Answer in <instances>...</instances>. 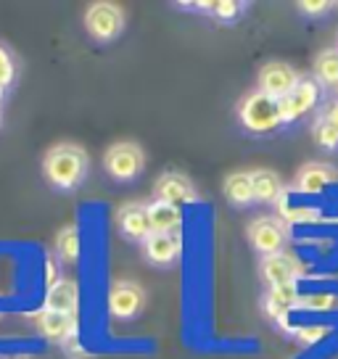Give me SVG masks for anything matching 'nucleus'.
Listing matches in <instances>:
<instances>
[{"label":"nucleus","instance_id":"13","mask_svg":"<svg viewBox=\"0 0 338 359\" xmlns=\"http://www.w3.org/2000/svg\"><path fill=\"white\" fill-rule=\"evenodd\" d=\"M46 309L77 317V309H79V285L77 283L69 280V278H61L58 283H53V285L48 288Z\"/></svg>","mask_w":338,"mask_h":359},{"label":"nucleus","instance_id":"23","mask_svg":"<svg viewBox=\"0 0 338 359\" xmlns=\"http://www.w3.org/2000/svg\"><path fill=\"white\" fill-rule=\"evenodd\" d=\"M312 133H315V140L320 148H325V151H336L338 148V124L330 122L325 114L315 122Z\"/></svg>","mask_w":338,"mask_h":359},{"label":"nucleus","instance_id":"19","mask_svg":"<svg viewBox=\"0 0 338 359\" xmlns=\"http://www.w3.org/2000/svg\"><path fill=\"white\" fill-rule=\"evenodd\" d=\"M225 198L233 206H248L254 201V177H251V172H233L225 180Z\"/></svg>","mask_w":338,"mask_h":359},{"label":"nucleus","instance_id":"14","mask_svg":"<svg viewBox=\"0 0 338 359\" xmlns=\"http://www.w3.org/2000/svg\"><path fill=\"white\" fill-rule=\"evenodd\" d=\"M336 180V172L325 164H320V161H312V164H306V167L299 169V175H296V191L299 193H309V196H315V193H323Z\"/></svg>","mask_w":338,"mask_h":359},{"label":"nucleus","instance_id":"17","mask_svg":"<svg viewBox=\"0 0 338 359\" xmlns=\"http://www.w3.org/2000/svg\"><path fill=\"white\" fill-rule=\"evenodd\" d=\"M296 304H299L296 285H278V288H270V293H267V314L278 323H285V317Z\"/></svg>","mask_w":338,"mask_h":359},{"label":"nucleus","instance_id":"28","mask_svg":"<svg viewBox=\"0 0 338 359\" xmlns=\"http://www.w3.org/2000/svg\"><path fill=\"white\" fill-rule=\"evenodd\" d=\"M0 106H3V90H0Z\"/></svg>","mask_w":338,"mask_h":359},{"label":"nucleus","instance_id":"25","mask_svg":"<svg viewBox=\"0 0 338 359\" xmlns=\"http://www.w3.org/2000/svg\"><path fill=\"white\" fill-rule=\"evenodd\" d=\"M333 8L327 0H302L299 3V11L306 13V16H323V13H327Z\"/></svg>","mask_w":338,"mask_h":359},{"label":"nucleus","instance_id":"21","mask_svg":"<svg viewBox=\"0 0 338 359\" xmlns=\"http://www.w3.org/2000/svg\"><path fill=\"white\" fill-rule=\"evenodd\" d=\"M315 79L320 88H338V48H327L315 58Z\"/></svg>","mask_w":338,"mask_h":359},{"label":"nucleus","instance_id":"6","mask_svg":"<svg viewBox=\"0 0 338 359\" xmlns=\"http://www.w3.org/2000/svg\"><path fill=\"white\" fill-rule=\"evenodd\" d=\"M320 103V85H317L315 77H302L299 85L285 95L280 101V116L283 124L296 122L302 119L304 114H309Z\"/></svg>","mask_w":338,"mask_h":359},{"label":"nucleus","instance_id":"1","mask_svg":"<svg viewBox=\"0 0 338 359\" xmlns=\"http://www.w3.org/2000/svg\"><path fill=\"white\" fill-rule=\"evenodd\" d=\"M90 158L82 146L58 143L43 156V177L53 191H77L88 177Z\"/></svg>","mask_w":338,"mask_h":359},{"label":"nucleus","instance_id":"11","mask_svg":"<svg viewBox=\"0 0 338 359\" xmlns=\"http://www.w3.org/2000/svg\"><path fill=\"white\" fill-rule=\"evenodd\" d=\"M156 201L172 203V206H185V203L198 201V191L191 182V177H185L180 172H164L154 185Z\"/></svg>","mask_w":338,"mask_h":359},{"label":"nucleus","instance_id":"12","mask_svg":"<svg viewBox=\"0 0 338 359\" xmlns=\"http://www.w3.org/2000/svg\"><path fill=\"white\" fill-rule=\"evenodd\" d=\"M37 330L50 344H67L72 336H77V317L43 309V312L37 314Z\"/></svg>","mask_w":338,"mask_h":359},{"label":"nucleus","instance_id":"10","mask_svg":"<svg viewBox=\"0 0 338 359\" xmlns=\"http://www.w3.org/2000/svg\"><path fill=\"white\" fill-rule=\"evenodd\" d=\"M116 227H119L122 238L143 246L146 238L154 233L151 222H148V203H137V201L122 203L119 212H116Z\"/></svg>","mask_w":338,"mask_h":359},{"label":"nucleus","instance_id":"22","mask_svg":"<svg viewBox=\"0 0 338 359\" xmlns=\"http://www.w3.org/2000/svg\"><path fill=\"white\" fill-rule=\"evenodd\" d=\"M193 6H196L198 11L209 13L217 22H225V24L241 19L243 11H246V6L238 3V0H215V3H193Z\"/></svg>","mask_w":338,"mask_h":359},{"label":"nucleus","instance_id":"3","mask_svg":"<svg viewBox=\"0 0 338 359\" xmlns=\"http://www.w3.org/2000/svg\"><path fill=\"white\" fill-rule=\"evenodd\" d=\"M146 167V154L137 143L122 140V143H114L106 156H103V169L106 175L116 182H133L140 177V172Z\"/></svg>","mask_w":338,"mask_h":359},{"label":"nucleus","instance_id":"2","mask_svg":"<svg viewBox=\"0 0 338 359\" xmlns=\"http://www.w3.org/2000/svg\"><path fill=\"white\" fill-rule=\"evenodd\" d=\"M238 119H241L246 133L267 135L283 124L280 101L272 98V95H264L259 90H254V93H248L246 98L241 101V106H238Z\"/></svg>","mask_w":338,"mask_h":359},{"label":"nucleus","instance_id":"18","mask_svg":"<svg viewBox=\"0 0 338 359\" xmlns=\"http://www.w3.org/2000/svg\"><path fill=\"white\" fill-rule=\"evenodd\" d=\"M251 177H254V201L275 203L278 198H280L283 182L272 169H254Z\"/></svg>","mask_w":338,"mask_h":359},{"label":"nucleus","instance_id":"20","mask_svg":"<svg viewBox=\"0 0 338 359\" xmlns=\"http://www.w3.org/2000/svg\"><path fill=\"white\" fill-rule=\"evenodd\" d=\"M56 257L64 262V264H74L82 254V241H79V230L77 224H67L61 227L56 236Z\"/></svg>","mask_w":338,"mask_h":359},{"label":"nucleus","instance_id":"8","mask_svg":"<svg viewBox=\"0 0 338 359\" xmlns=\"http://www.w3.org/2000/svg\"><path fill=\"white\" fill-rule=\"evenodd\" d=\"M299 79L302 77L296 74V69L293 67L283 64V61H270V64H264V67L259 69L257 90L264 93V95H272V98L283 101V98L299 85Z\"/></svg>","mask_w":338,"mask_h":359},{"label":"nucleus","instance_id":"24","mask_svg":"<svg viewBox=\"0 0 338 359\" xmlns=\"http://www.w3.org/2000/svg\"><path fill=\"white\" fill-rule=\"evenodd\" d=\"M16 79V64H13L11 50L6 45H0V90L11 88Z\"/></svg>","mask_w":338,"mask_h":359},{"label":"nucleus","instance_id":"9","mask_svg":"<svg viewBox=\"0 0 338 359\" xmlns=\"http://www.w3.org/2000/svg\"><path fill=\"white\" fill-rule=\"evenodd\" d=\"M140 251L148 264L169 267L182 257V236L180 233H151Z\"/></svg>","mask_w":338,"mask_h":359},{"label":"nucleus","instance_id":"16","mask_svg":"<svg viewBox=\"0 0 338 359\" xmlns=\"http://www.w3.org/2000/svg\"><path fill=\"white\" fill-rule=\"evenodd\" d=\"M262 278L270 283L272 288H278V285H293L296 267H293V262L285 254L264 257L262 259Z\"/></svg>","mask_w":338,"mask_h":359},{"label":"nucleus","instance_id":"26","mask_svg":"<svg viewBox=\"0 0 338 359\" xmlns=\"http://www.w3.org/2000/svg\"><path fill=\"white\" fill-rule=\"evenodd\" d=\"M327 333V327H304V333H299V341L302 344H312L317 338H323Z\"/></svg>","mask_w":338,"mask_h":359},{"label":"nucleus","instance_id":"4","mask_svg":"<svg viewBox=\"0 0 338 359\" xmlns=\"http://www.w3.org/2000/svg\"><path fill=\"white\" fill-rule=\"evenodd\" d=\"M85 32L98 43H111L124 29V11L114 3H93L85 11Z\"/></svg>","mask_w":338,"mask_h":359},{"label":"nucleus","instance_id":"5","mask_svg":"<svg viewBox=\"0 0 338 359\" xmlns=\"http://www.w3.org/2000/svg\"><path fill=\"white\" fill-rule=\"evenodd\" d=\"M246 236H248V243L257 248L262 254V259H264V257H278V254H283L288 230H285V224L278 217H259V219H254V222L248 224Z\"/></svg>","mask_w":338,"mask_h":359},{"label":"nucleus","instance_id":"7","mask_svg":"<svg viewBox=\"0 0 338 359\" xmlns=\"http://www.w3.org/2000/svg\"><path fill=\"white\" fill-rule=\"evenodd\" d=\"M146 306V291L133 280H116L111 283L109 291V312L116 320H133L143 312Z\"/></svg>","mask_w":338,"mask_h":359},{"label":"nucleus","instance_id":"27","mask_svg":"<svg viewBox=\"0 0 338 359\" xmlns=\"http://www.w3.org/2000/svg\"><path fill=\"white\" fill-rule=\"evenodd\" d=\"M306 306H312V309H327L330 304H333V299L330 296H312V299H306Z\"/></svg>","mask_w":338,"mask_h":359},{"label":"nucleus","instance_id":"15","mask_svg":"<svg viewBox=\"0 0 338 359\" xmlns=\"http://www.w3.org/2000/svg\"><path fill=\"white\" fill-rule=\"evenodd\" d=\"M148 222L154 233H180L182 227V212L180 206H172L164 201L148 203Z\"/></svg>","mask_w":338,"mask_h":359}]
</instances>
